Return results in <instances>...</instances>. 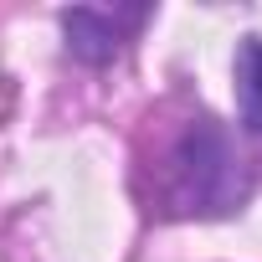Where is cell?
<instances>
[{
    "label": "cell",
    "instance_id": "cell-2",
    "mask_svg": "<svg viewBox=\"0 0 262 262\" xmlns=\"http://www.w3.org/2000/svg\"><path fill=\"white\" fill-rule=\"evenodd\" d=\"M144 11H67V47L88 62H103L123 47V31L139 26Z\"/></svg>",
    "mask_w": 262,
    "mask_h": 262
},
{
    "label": "cell",
    "instance_id": "cell-1",
    "mask_svg": "<svg viewBox=\"0 0 262 262\" xmlns=\"http://www.w3.org/2000/svg\"><path fill=\"white\" fill-rule=\"evenodd\" d=\"M170 180H175V201L180 211H226L231 195H242L236 185V160L226 149V139L211 128V118H195V128H185V139L170 155Z\"/></svg>",
    "mask_w": 262,
    "mask_h": 262
},
{
    "label": "cell",
    "instance_id": "cell-3",
    "mask_svg": "<svg viewBox=\"0 0 262 262\" xmlns=\"http://www.w3.org/2000/svg\"><path fill=\"white\" fill-rule=\"evenodd\" d=\"M236 103H242L247 128L262 134V41H247L236 57Z\"/></svg>",
    "mask_w": 262,
    "mask_h": 262
}]
</instances>
